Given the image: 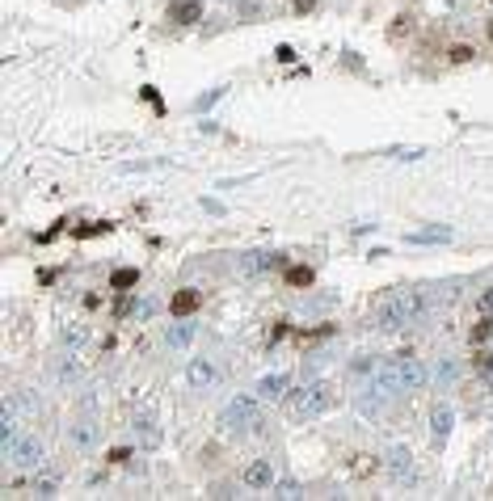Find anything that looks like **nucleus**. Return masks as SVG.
I'll return each mask as SVG.
<instances>
[{
    "label": "nucleus",
    "instance_id": "nucleus-5",
    "mask_svg": "<svg viewBox=\"0 0 493 501\" xmlns=\"http://www.w3.org/2000/svg\"><path fill=\"white\" fill-rule=\"evenodd\" d=\"M0 455H5L13 468H21V472H38V468H42V459H46L42 442H38L34 434H21V438H13L9 447H0Z\"/></svg>",
    "mask_w": 493,
    "mask_h": 501
},
{
    "label": "nucleus",
    "instance_id": "nucleus-6",
    "mask_svg": "<svg viewBox=\"0 0 493 501\" xmlns=\"http://www.w3.org/2000/svg\"><path fill=\"white\" fill-rule=\"evenodd\" d=\"M388 396H392V387L383 383L379 375H375V383H367L363 392H358V413L363 417H375V413H383V405H388Z\"/></svg>",
    "mask_w": 493,
    "mask_h": 501
},
{
    "label": "nucleus",
    "instance_id": "nucleus-22",
    "mask_svg": "<svg viewBox=\"0 0 493 501\" xmlns=\"http://www.w3.org/2000/svg\"><path fill=\"white\" fill-rule=\"evenodd\" d=\"M261 5H266V0H236V13H241V17H257Z\"/></svg>",
    "mask_w": 493,
    "mask_h": 501
},
{
    "label": "nucleus",
    "instance_id": "nucleus-30",
    "mask_svg": "<svg viewBox=\"0 0 493 501\" xmlns=\"http://www.w3.org/2000/svg\"><path fill=\"white\" fill-rule=\"evenodd\" d=\"M489 38H493V21H489Z\"/></svg>",
    "mask_w": 493,
    "mask_h": 501
},
{
    "label": "nucleus",
    "instance_id": "nucleus-4",
    "mask_svg": "<svg viewBox=\"0 0 493 501\" xmlns=\"http://www.w3.org/2000/svg\"><path fill=\"white\" fill-rule=\"evenodd\" d=\"M219 425H224L228 434H245V430L261 425V401H257V396H236V401H228V409L219 413Z\"/></svg>",
    "mask_w": 493,
    "mask_h": 501
},
{
    "label": "nucleus",
    "instance_id": "nucleus-21",
    "mask_svg": "<svg viewBox=\"0 0 493 501\" xmlns=\"http://www.w3.org/2000/svg\"><path fill=\"white\" fill-rule=\"evenodd\" d=\"M287 283H291V287H308V283H312V270H308V265L287 270Z\"/></svg>",
    "mask_w": 493,
    "mask_h": 501
},
{
    "label": "nucleus",
    "instance_id": "nucleus-25",
    "mask_svg": "<svg viewBox=\"0 0 493 501\" xmlns=\"http://www.w3.org/2000/svg\"><path fill=\"white\" fill-rule=\"evenodd\" d=\"M489 337H493V320H481L476 333H472V342H489Z\"/></svg>",
    "mask_w": 493,
    "mask_h": 501
},
{
    "label": "nucleus",
    "instance_id": "nucleus-1",
    "mask_svg": "<svg viewBox=\"0 0 493 501\" xmlns=\"http://www.w3.org/2000/svg\"><path fill=\"white\" fill-rule=\"evenodd\" d=\"M426 312H430V299L422 291H392L375 308V324L383 333H397V328H409V324L426 320Z\"/></svg>",
    "mask_w": 493,
    "mask_h": 501
},
{
    "label": "nucleus",
    "instance_id": "nucleus-23",
    "mask_svg": "<svg viewBox=\"0 0 493 501\" xmlns=\"http://www.w3.org/2000/svg\"><path fill=\"white\" fill-rule=\"evenodd\" d=\"M34 493L38 497H55V476H34Z\"/></svg>",
    "mask_w": 493,
    "mask_h": 501
},
{
    "label": "nucleus",
    "instance_id": "nucleus-3",
    "mask_svg": "<svg viewBox=\"0 0 493 501\" xmlns=\"http://www.w3.org/2000/svg\"><path fill=\"white\" fill-rule=\"evenodd\" d=\"M334 409V383L329 379H312L291 396V417H320Z\"/></svg>",
    "mask_w": 493,
    "mask_h": 501
},
{
    "label": "nucleus",
    "instance_id": "nucleus-14",
    "mask_svg": "<svg viewBox=\"0 0 493 501\" xmlns=\"http://www.w3.org/2000/svg\"><path fill=\"white\" fill-rule=\"evenodd\" d=\"M198 304H202V295L186 287V291H178V295H173V304H169V312H173L178 320H182V316H194V312H198Z\"/></svg>",
    "mask_w": 493,
    "mask_h": 501
},
{
    "label": "nucleus",
    "instance_id": "nucleus-16",
    "mask_svg": "<svg viewBox=\"0 0 493 501\" xmlns=\"http://www.w3.org/2000/svg\"><path fill=\"white\" fill-rule=\"evenodd\" d=\"M409 245H438V240H451V228H426V232H409Z\"/></svg>",
    "mask_w": 493,
    "mask_h": 501
},
{
    "label": "nucleus",
    "instance_id": "nucleus-17",
    "mask_svg": "<svg viewBox=\"0 0 493 501\" xmlns=\"http://www.w3.org/2000/svg\"><path fill=\"white\" fill-rule=\"evenodd\" d=\"M55 379H60V383L80 379V358H76V354H64V358H60V367H55Z\"/></svg>",
    "mask_w": 493,
    "mask_h": 501
},
{
    "label": "nucleus",
    "instance_id": "nucleus-29",
    "mask_svg": "<svg viewBox=\"0 0 493 501\" xmlns=\"http://www.w3.org/2000/svg\"><path fill=\"white\" fill-rule=\"evenodd\" d=\"M308 9H316V0H295V13H308Z\"/></svg>",
    "mask_w": 493,
    "mask_h": 501
},
{
    "label": "nucleus",
    "instance_id": "nucleus-18",
    "mask_svg": "<svg viewBox=\"0 0 493 501\" xmlns=\"http://www.w3.org/2000/svg\"><path fill=\"white\" fill-rule=\"evenodd\" d=\"M456 375H460V371H456V362H451V358H438V362H434V371H430V379H434V383H443V387H447V383H456Z\"/></svg>",
    "mask_w": 493,
    "mask_h": 501
},
{
    "label": "nucleus",
    "instance_id": "nucleus-2",
    "mask_svg": "<svg viewBox=\"0 0 493 501\" xmlns=\"http://www.w3.org/2000/svg\"><path fill=\"white\" fill-rule=\"evenodd\" d=\"M375 375L392 387V392H417V387H426V379H430V371L422 367V358H392V362H383V367H375Z\"/></svg>",
    "mask_w": 493,
    "mask_h": 501
},
{
    "label": "nucleus",
    "instance_id": "nucleus-8",
    "mask_svg": "<svg viewBox=\"0 0 493 501\" xmlns=\"http://www.w3.org/2000/svg\"><path fill=\"white\" fill-rule=\"evenodd\" d=\"M383 468H388L392 484H409L413 480V455H409V447H392L388 455H383Z\"/></svg>",
    "mask_w": 493,
    "mask_h": 501
},
{
    "label": "nucleus",
    "instance_id": "nucleus-9",
    "mask_svg": "<svg viewBox=\"0 0 493 501\" xmlns=\"http://www.w3.org/2000/svg\"><path fill=\"white\" fill-rule=\"evenodd\" d=\"M287 383H291V379H287L283 371H274V375H261V379H257L253 392H257V401H283V396H287Z\"/></svg>",
    "mask_w": 493,
    "mask_h": 501
},
{
    "label": "nucleus",
    "instance_id": "nucleus-7",
    "mask_svg": "<svg viewBox=\"0 0 493 501\" xmlns=\"http://www.w3.org/2000/svg\"><path fill=\"white\" fill-rule=\"evenodd\" d=\"M274 480H279V472H274V464H270V459H253V464L241 472V484H245V489H253V493L274 489Z\"/></svg>",
    "mask_w": 493,
    "mask_h": 501
},
{
    "label": "nucleus",
    "instance_id": "nucleus-20",
    "mask_svg": "<svg viewBox=\"0 0 493 501\" xmlns=\"http://www.w3.org/2000/svg\"><path fill=\"white\" fill-rule=\"evenodd\" d=\"M85 337H89V333H85L80 324H64V333H60V342H64V346H72V350H76V346H85Z\"/></svg>",
    "mask_w": 493,
    "mask_h": 501
},
{
    "label": "nucleus",
    "instance_id": "nucleus-19",
    "mask_svg": "<svg viewBox=\"0 0 493 501\" xmlns=\"http://www.w3.org/2000/svg\"><path fill=\"white\" fill-rule=\"evenodd\" d=\"M135 283H139L135 270H114V274H110V287H114V291H127V287H135Z\"/></svg>",
    "mask_w": 493,
    "mask_h": 501
},
{
    "label": "nucleus",
    "instance_id": "nucleus-15",
    "mask_svg": "<svg viewBox=\"0 0 493 501\" xmlns=\"http://www.w3.org/2000/svg\"><path fill=\"white\" fill-rule=\"evenodd\" d=\"M164 342H169V350H186V346L194 342V324H186V316H182V324H169Z\"/></svg>",
    "mask_w": 493,
    "mask_h": 501
},
{
    "label": "nucleus",
    "instance_id": "nucleus-24",
    "mask_svg": "<svg viewBox=\"0 0 493 501\" xmlns=\"http://www.w3.org/2000/svg\"><path fill=\"white\" fill-rule=\"evenodd\" d=\"M388 156H401V160H417V156H426V148H392Z\"/></svg>",
    "mask_w": 493,
    "mask_h": 501
},
{
    "label": "nucleus",
    "instance_id": "nucleus-27",
    "mask_svg": "<svg viewBox=\"0 0 493 501\" xmlns=\"http://www.w3.org/2000/svg\"><path fill=\"white\" fill-rule=\"evenodd\" d=\"M274 497H300V484H295V480H283V484H279V493H274Z\"/></svg>",
    "mask_w": 493,
    "mask_h": 501
},
{
    "label": "nucleus",
    "instance_id": "nucleus-28",
    "mask_svg": "<svg viewBox=\"0 0 493 501\" xmlns=\"http://www.w3.org/2000/svg\"><path fill=\"white\" fill-rule=\"evenodd\" d=\"M476 304H481V312H493V287H489V291H485V295H481Z\"/></svg>",
    "mask_w": 493,
    "mask_h": 501
},
{
    "label": "nucleus",
    "instance_id": "nucleus-26",
    "mask_svg": "<svg viewBox=\"0 0 493 501\" xmlns=\"http://www.w3.org/2000/svg\"><path fill=\"white\" fill-rule=\"evenodd\" d=\"M472 60V46H451V64H468Z\"/></svg>",
    "mask_w": 493,
    "mask_h": 501
},
{
    "label": "nucleus",
    "instance_id": "nucleus-11",
    "mask_svg": "<svg viewBox=\"0 0 493 501\" xmlns=\"http://www.w3.org/2000/svg\"><path fill=\"white\" fill-rule=\"evenodd\" d=\"M68 442H72V447H80V451H89L93 447V442H97V421L85 413L80 421H72L68 425Z\"/></svg>",
    "mask_w": 493,
    "mask_h": 501
},
{
    "label": "nucleus",
    "instance_id": "nucleus-10",
    "mask_svg": "<svg viewBox=\"0 0 493 501\" xmlns=\"http://www.w3.org/2000/svg\"><path fill=\"white\" fill-rule=\"evenodd\" d=\"M186 383L194 387V392H207V387L215 383V362H211V358H194V362L186 367Z\"/></svg>",
    "mask_w": 493,
    "mask_h": 501
},
{
    "label": "nucleus",
    "instance_id": "nucleus-13",
    "mask_svg": "<svg viewBox=\"0 0 493 501\" xmlns=\"http://www.w3.org/2000/svg\"><path fill=\"white\" fill-rule=\"evenodd\" d=\"M169 21H182V26L202 21V0H173V5H169Z\"/></svg>",
    "mask_w": 493,
    "mask_h": 501
},
{
    "label": "nucleus",
    "instance_id": "nucleus-12",
    "mask_svg": "<svg viewBox=\"0 0 493 501\" xmlns=\"http://www.w3.org/2000/svg\"><path fill=\"white\" fill-rule=\"evenodd\" d=\"M451 421H456V413H451L447 405H434V413H430V434H434V442H438V447L447 442V434H451Z\"/></svg>",
    "mask_w": 493,
    "mask_h": 501
}]
</instances>
